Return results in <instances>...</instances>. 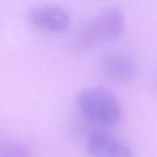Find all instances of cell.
Listing matches in <instances>:
<instances>
[{"mask_svg": "<svg viewBox=\"0 0 157 157\" xmlns=\"http://www.w3.org/2000/svg\"><path fill=\"white\" fill-rule=\"evenodd\" d=\"M87 149L90 157H136L127 144L103 130L89 133Z\"/></svg>", "mask_w": 157, "mask_h": 157, "instance_id": "3957f363", "label": "cell"}, {"mask_svg": "<svg viewBox=\"0 0 157 157\" xmlns=\"http://www.w3.org/2000/svg\"><path fill=\"white\" fill-rule=\"evenodd\" d=\"M0 157H30V154L22 144L7 141L0 144Z\"/></svg>", "mask_w": 157, "mask_h": 157, "instance_id": "8992f818", "label": "cell"}, {"mask_svg": "<svg viewBox=\"0 0 157 157\" xmlns=\"http://www.w3.org/2000/svg\"><path fill=\"white\" fill-rule=\"evenodd\" d=\"M103 71L110 79L118 82H129L137 74V66L130 57L123 54L113 53L103 59Z\"/></svg>", "mask_w": 157, "mask_h": 157, "instance_id": "5b68a950", "label": "cell"}, {"mask_svg": "<svg viewBox=\"0 0 157 157\" xmlns=\"http://www.w3.org/2000/svg\"><path fill=\"white\" fill-rule=\"evenodd\" d=\"M77 105L89 121L106 127H114L122 116L121 104L112 92L104 87H87L77 96Z\"/></svg>", "mask_w": 157, "mask_h": 157, "instance_id": "6da1fadb", "label": "cell"}, {"mask_svg": "<svg viewBox=\"0 0 157 157\" xmlns=\"http://www.w3.org/2000/svg\"><path fill=\"white\" fill-rule=\"evenodd\" d=\"M125 27V16L117 7L103 9L84 25L76 37L79 48H89L112 41L121 35Z\"/></svg>", "mask_w": 157, "mask_h": 157, "instance_id": "7a4b0ae2", "label": "cell"}, {"mask_svg": "<svg viewBox=\"0 0 157 157\" xmlns=\"http://www.w3.org/2000/svg\"><path fill=\"white\" fill-rule=\"evenodd\" d=\"M29 22L37 29L49 33H61L71 25L68 12L58 6H41L32 9L27 15Z\"/></svg>", "mask_w": 157, "mask_h": 157, "instance_id": "277c9868", "label": "cell"}]
</instances>
